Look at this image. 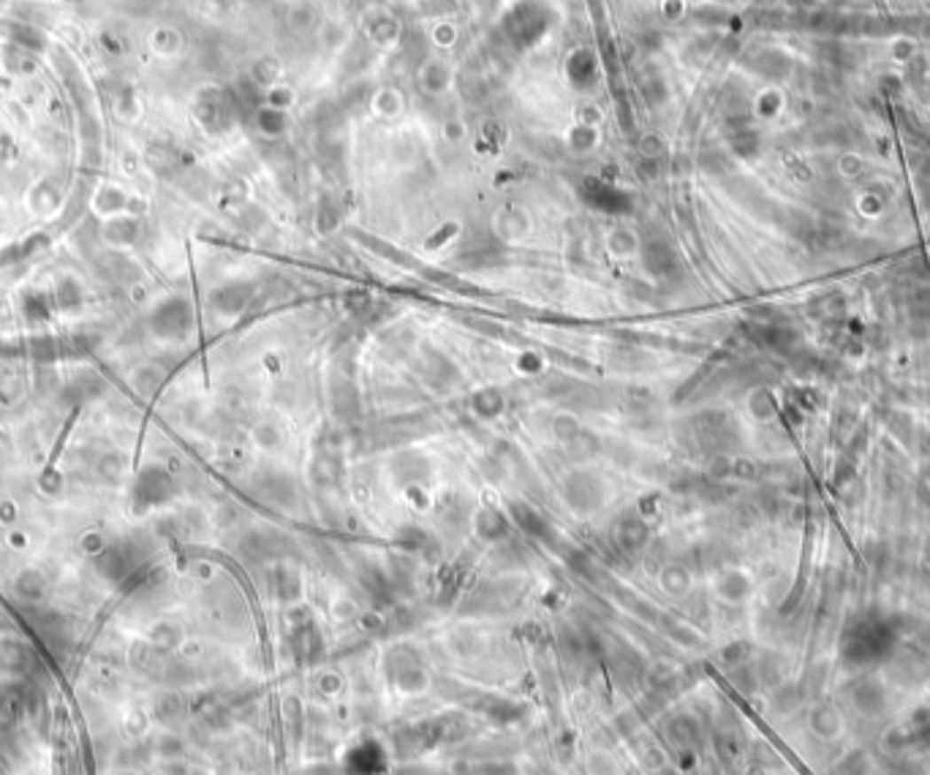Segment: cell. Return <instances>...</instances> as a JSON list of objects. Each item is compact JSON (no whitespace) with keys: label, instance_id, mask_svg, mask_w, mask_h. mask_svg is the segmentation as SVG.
<instances>
[{"label":"cell","instance_id":"cell-1","mask_svg":"<svg viewBox=\"0 0 930 775\" xmlns=\"http://www.w3.org/2000/svg\"><path fill=\"white\" fill-rule=\"evenodd\" d=\"M585 191H588L585 196L593 201V207H598V210H606V213H623V210H629V199H626L621 191L610 188V185H604V183H588Z\"/></svg>","mask_w":930,"mask_h":775},{"label":"cell","instance_id":"cell-2","mask_svg":"<svg viewBox=\"0 0 930 775\" xmlns=\"http://www.w3.org/2000/svg\"><path fill=\"white\" fill-rule=\"evenodd\" d=\"M150 47L158 52V55H175L180 50V33L175 27H167V25H158L150 30L147 35Z\"/></svg>","mask_w":930,"mask_h":775},{"label":"cell","instance_id":"cell-3","mask_svg":"<svg viewBox=\"0 0 930 775\" xmlns=\"http://www.w3.org/2000/svg\"><path fill=\"white\" fill-rule=\"evenodd\" d=\"M4 60H6L9 71H14V74H17V71H20V74H27V71H33V68H35L38 55H35V52H30V50H22V47H17V44H9V41H6Z\"/></svg>","mask_w":930,"mask_h":775},{"label":"cell","instance_id":"cell-4","mask_svg":"<svg viewBox=\"0 0 930 775\" xmlns=\"http://www.w3.org/2000/svg\"><path fill=\"white\" fill-rule=\"evenodd\" d=\"M488 408H493V414L501 411V395H496V392H481V395L476 397V411H479V414H490Z\"/></svg>","mask_w":930,"mask_h":775},{"label":"cell","instance_id":"cell-5","mask_svg":"<svg viewBox=\"0 0 930 775\" xmlns=\"http://www.w3.org/2000/svg\"><path fill=\"white\" fill-rule=\"evenodd\" d=\"M66 4H79V0H66Z\"/></svg>","mask_w":930,"mask_h":775}]
</instances>
